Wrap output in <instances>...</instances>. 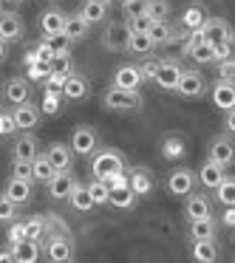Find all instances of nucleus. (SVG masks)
Listing matches in <instances>:
<instances>
[{"label": "nucleus", "mask_w": 235, "mask_h": 263, "mask_svg": "<svg viewBox=\"0 0 235 263\" xmlns=\"http://www.w3.org/2000/svg\"><path fill=\"white\" fill-rule=\"evenodd\" d=\"M91 156H94L91 159V176L94 178H108L114 173L128 170V159L116 147H97Z\"/></svg>", "instance_id": "1"}, {"label": "nucleus", "mask_w": 235, "mask_h": 263, "mask_svg": "<svg viewBox=\"0 0 235 263\" xmlns=\"http://www.w3.org/2000/svg\"><path fill=\"white\" fill-rule=\"evenodd\" d=\"M43 255L48 257L51 263H68L74 260V238L71 232H48L46 243H43Z\"/></svg>", "instance_id": "2"}, {"label": "nucleus", "mask_w": 235, "mask_h": 263, "mask_svg": "<svg viewBox=\"0 0 235 263\" xmlns=\"http://www.w3.org/2000/svg\"><path fill=\"white\" fill-rule=\"evenodd\" d=\"M102 105L114 114H133V110L142 108V97H139V91H119V88L111 85L102 93Z\"/></svg>", "instance_id": "3"}, {"label": "nucleus", "mask_w": 235, "mask_h": 263, "mask_svg": "<svg viewBox=\"0 0 235 263\" xmlns=\"http://www.w3.org/2000/svg\"><path fill=\"white\" fill-rule=\"evenodd\" d=\"M68 147H71V153H74V156H91L94 150L99 147V133H97V127H91V125H77L74 130H71Z\"/></svg>", "instance_id": "4"}, {"label": "nucleus", "mask_w": 235, "mask_h": 263, "mask_svg": "<svg viewBox=\"0 0 235 263\" xmlns=\"http://www.w3.org/2000/svg\"><path fill=\"white\" fill-rule=\"evenodd\" d=\"M204 91H207L204 74L195 71V68H182V77H178L173 93H178V97H184V99H198V97H204Z\"/></svg>", "instance_id": "5"}, {"label": "nucleus", "mask_w": 235, "mask_h": 263, "mask_svg": "<svg viewBox=\"0 0 235 263\" xmlns=\"http://www.w3.org/2000/svg\"><path fill=\"white\" fill-rule=\"evenodd\" d=\"M201 43H210V46H218V43H232V29L224 17H207L198 29Z\"/></svg>", "instance_id": "6"}, {"label": "nucleus", "mask_w": 235, "mask_h": 263, "mask_svg": "<svg viewBox=\"0 0 235 263\" xmlns=\"http://www.w3.org/2000/svg\"><path fill=\"white\" fill-rule=\"evenodd\" d=\"M12 119H14V127L17 130H34L37 125H40L43 114H40V105H34L29 99V102H20L12 108Z\"/></svg>", "instance_id": "7"}, {"label": "nucleus", "mask_w": 235, "mask_h": 263, "mask_svg": "<svg viewBox=\"0 0 235 263\" xmlns=\"http://www.w3.org/2000/svg\"><path fill=\"white\" fill-rule=\"evenodd\" d=\"M195 173L190 170V167H176V170L167 176V193L176 195V198H184L187 193H193L195 187Z\"/></svg>", "instance_id": "8"}, {"label": "nucleus", "mask_w": 235, "mask_h": 263, "mask_svg": "<svg viewBox=\"0 0 235 263\" xmlns=\"http://www.w3.org/2000/svg\"><path fill=\"white\" fill-rule=\"evenodd\" d=\"M125 173H128V187L136 193V198H144V195H150L156 190V178H153V173H150L148 167L136 164V167H131V170H125Z\"/></svg>", "instance_id": "9"}, {"label": "nucleus", "mask_w": 235, "mask_h": 263, "mask_svg": "<svg viewBox=\"0 0 235 263\" xmlns=\"http://www.w3.org/2000/svg\"><path fill=\"white\" fill-rule=\"evenodd\" d=\"M178 77H182V63H178V60H173V57L159 60V68H156L153 82L161 88V91H176Z\"/></svg>", "instance_id": "10"}, {"label": "nucleus", "mask_w": 235, "mask_h": 263, "mask_svg": "<svg viewBox=\"0 0 235 263\" xmlns=\"http://www.w3.org/2000/svg\"><path fill=\"white\" fill-rule=\"evenodd\" d=\"M60 93H63V99H68V102H82V99L91 93V82H88L85 74H77V71H71V74L65 77Z\"/></svg>", "instance_id": "11"}, {"label": "nucleus", "mask_w": 235, "mask_h": 263, "mask_svg": "<svg viewBox=\"0 0 235 263\" xmlns=\"http://www.w3.org/2000/svg\"><path fill=\"white\" fill-rule=\"evenodd\" d=\"M3 99L9 105H20V102H29L31 99V82L26 77H9L3 82Z\"/></svg>", "instance_id": "12"}, {"label": "nucleus", "mask_w": 235, "mask_h": 263, "mask_svg": "<svg viewBox=\"0 0 235 263\" xmlns=\"http://www.w3.org/2000/svg\"><path fill=\"white\" fill-rule=\"evenodd\" d=\"M26 34V23L17 12H0V40L17 43Z\"/></svg>", "instance_id": "13"}, {"label": "nucleus", "mask_w": 235, "mask_h": 263, "mask_svg": "<svg viewBox=\"0 0 235 263\" xmlns=\"http://www.w3.org/2000/svg\"><path fill=\"white\" fill-rule=\"evenodd\" d=\"M159 153L165 161H182L187 156V139L182 133H167L159 144Z\"/></svg>", "instance_id": "14"}, {"label": "nucleus", "mask_w": 235, "mask_h": 263, "mask_svg": "<svg viewBox=\"0 0 235 263\" xmlns=\"http://www.w3.org/2000/svg\"><path fill=\"white\" fill-rule=\"evenodd\" d=\"M114 88H119V91H139L142 88V77H139V68L133 63H125L119 65V68L114 71V82H111Z\"/></svg>", "instance_id": "15"}, {"label": "nucleus", "mask_w": 235, "mask_h": 263, "mask_svg": "<svg viewBox=\"0 0 235 263\" xmlns=\"http://www.w3.org/2000/svg\"><path fill=\"white\" fill-rule=\"evenodd\" d=\"M184 218L187 221H195V218H210L212 215V204L204 193H187L184 195Z\"/></svg>", "instance_id": "16"}, {"label": "nucleus", "mask_w": 235, "mask_h": 263, "mask_svg": "<svg viewBox=\"0 0 235 263\" xmlns=\"http://www.w3.org/2000/svg\"><path fill=\"white\" fill-rule=\"evenodd\" d=\"M31 187H34V181H29V178H9L6 187H3V195H6L9 201H14V204H29L31 201Z\"/></svg>", "instance_id": "17"}, {"label": "nucleus", "mask_w": 235, "mask_h": 263, "mask_svg": "<svg viewBox=\"0 0 235 263\" xmlns=\"http://www.w3.org/2000/svg\"><path fill=\"white\" fill-rule=\"evenodd\" d=\"M128 26L125 23H108L102 31V46L108 48V51H125L128 46Z\"/></svg>", "instance_id": "18"}, {"label": "nucleus", "mask_w": 235, "mask_h": 263, "mask_svg": "<svg viewBox=\"0 0 235 263\" xmlns=\"http://www.w3.org/2000/svg\"><path fill=\"white\" fill-rule=\"evenodd\" d=\"M210 159L218 161L221 167H229L235 161V147H232V139L224 133V136H215L210 142Z\"/></svg>", "instance_id": "19"}, {"label": "nucleus", "mask_w": 235, "mask_h": 263, "mask_svg": "<svg viewBox=\"0 0 235 263\" xmlns=\"http://www.w3.org/2000/svg\"><path fill=\"white\" fill-rule=\"evenodd\" d=\"M46 156H48V161H51V167H54L57 173L71 170V167H74V153H71V147H68L65 142H54V144H48Z\"/></svg>", "instance_id": "20"}, {"label": "nucleus", "mask_w": 235, "mask_h": 263, "mask_svg": "<svg viewBox=\"0 0 235 263\" xmlns=\"http://www.w3.org/2000/svg\"><path fill=\"white\" fill-rule=\"evenodd\" d=\"M212 105L218 110H232L235 108V82H224V80H215L212 82Z\"/></svg>", "instance_id": "21"}, {"label": "nucleus", "mask_w": 235, "mask_h": 263, "mask_svg": "<svg viewBox=\"0 0 235 263\" xmlns=\"http://www.w3.org/2000/svg\"><path fill=\"white\" fill-rule=\"evenodd\" d=\"M224 176H227V167H221L218 161L207 159L204 164L198 167V173H195V181L204 184L207 190H215V187H218V181H221Z\"/></svg>", "instance_id": "22"}, {"label": "nucleus", "mask_w": 235, "mask_h": 263, "mask_svg": "<svg viewBox=\"0 0 235 263\" xmlns=\"http://www.w3.org/2000/svg\"><path fill=\"white\" fill-rule=\"evenodd\" d=\"M65 17L68 14L65 12H60L57 6H51V9H46V12L40 14V31H43V37H51V34H63V26H65Z\"/></svg>", "instance_id": "23"}, {"label": "nucleus", "mask_w": 235, "mask_h": 263, "mask_svg": "<svg viewBox=\"0 0 235 263\" xmlns=\"http://www.w3.org/2000/svg\"><path fill=\"white\" fill-rule=\"evenodd\" d=\"M74 181H77V178L71 176V170L54 173L51 181L46 184V187H48V195H51L54 201H65V198H68V193H71V187H74Z\"/></svg>", "instance_id": "24"}, {"label": "nucleus", "mask_w": 235, "mask_h": 263, "mask_svg": "<svg viewBox=\"0 0 235 263\" xmlns=\"http://www.w3.org/2000/svg\"><path fill=\"white\" fill-rule=\"evenodd\" d=\"M37 153H40V144H37V136H31V130H23V136L14 139V144H12V159H26V161H31Z\"/></svg>", "instance_id": "25"}, {"label": "nucleus", "mask_w": 235, "mask_h": 263, "mask_svg": "<svg viewBox=\"0 0 235 263\" xmlns=\"http://www.w3.org/2000/svg\"><path fill=\"white\" fill-rule=\"evenodd\" d=\"M43 257V246H40V240H20V243H14L12 246V260H17V263H34V260H40Z\"/></svg>", "instance_id": "26"}, {"label": "nucleus", "mask_w": 235, "mask_h": 263, "mask_svg": "<svg viewBox=\"0 0 235 263\" xmlns=\"http://www.w3.org/2000/svg\"><path fill=\"white\" fill-rule=\"evenodd\" d=\"M190 257H193L195 263H215L218 260V243H215V238L193 240V246H190Z\"/></svg>", "instance_id": "27"}, {"label": "nucleus", "mask_w": 235, "mask_h": 263, "mask_svg": "<svg viewBox=\"0 0 235 263\" xmlns=\"http://www.w3.org/2000/svg\"><path fill=\"white\" fill-rule=\"evenodd\" d=\"M148 37H150V43H153V48H159V46H170V43L176 40V29H173V26L167 23V20H156V23H150Z\"/></svg>", "instance_id": "28"}, {"label": "nucleus", "mask_w": 235, "mask_h": 263, "mask_svg": "<svg viewBox=\"0 0 235 263\" xmlns=\"http://www.w3.org/2000/svg\"><path fill=\"white\" fill-rule=\"evenodd\" d=\"M218 227H215V218H195V221H190L187 227V235L190 240H204V238H215Z\"/></svg>", "instance_id": "29"}, {"label": "nucleus", "mask_w": 235, "mask_h": 263, "mask_svg": "<svg viewBox=\"0 0 235 263\" xmlns=\"http://www.w3.org/2000/svg\"><path fill=\"white\" fill-rule=\"evenodd\" d=\"M88 31H91V26L85 23V20L80 17V14H68L65 17V26H63V34L68 37L71 43H80L88 37Z\"/></svg>", "instance_id": "30"}, {"label": "nucleus", "mask_w": 235, "mask_h": 263, "mask_svg": "<svg viewBox=\"0 0 235 263\" xmlns=\"http://www.w3.org/2000/svg\"><path fill=\"white\" fill-rule=\"evenodd\" d=\"M108 204L116 206V210H133V206H136V193H133L128 184H125V187H111Z\"/></svg>", "instance_id": "31"}, {"label": "nucleus", "mask_w": 235, "mask_h": 263, "mask_svg": "<svg viewBox=\"0 0 235 263\" xmlns=\"http://www.w3.org/2000/svg\"><path fill=\"white\" fill-rule=\"evenodd\" d=\"M80 14L82 20H85L88 26L94 23H105L108 20V6H102V3H94V0H82V6H80Z\"/></svg>", "instance_id": "32"}, {"label": "nucleus", "mask_w": 235, "mask_h": 263, "mask_svg": "<svg viewBox=\"0 0 235 263\" xmlns=\"http://www.w3.org/2000/svg\"><path fill=\"white\" fill-rule=\"evenodd\" d=\"M54 173H57V170L51 167V161H48V156H46V153H37L34 159H31V181L48 184Z\"/></svg>", "instance_id": "33"}, {"label": "nucleus", "mask_w": 235, "mask_h": 263, "mask_svg": "<svg viewBox=\"0 0 235 263\" xmlns=\"http://www.w3.org/2000/svg\"><path fill=\"white\" fill-rule=\"evenodd\" d=\"M207 17H210V14H207V9L201 6V3H190L182 12V26L187 31H195V29H201V23H204Z\"/></svg>", "instance_id": "34"}, {"label": "nucleus", "mask_w": 235, "mask_h": 263, "mask_svg": "<svg viewBox=\"0 0 235 263\" xmlns=\"http://www.w3.org/2000/svg\"><path fill=\"white\" fill-rule=\"evenodd\" d=\"M65 201H71V206H74L77 212L94 210V201H91V195H88V187H85V184H80V181H74V187H71V193H68V198H65Z\"/></svg>", "instance_id": "35"}, {"label": "nucleus", "mask_w": 235, "mask_h": 263, "mask_svg": "<svg viewBox=\"0 0 235 263\" xmlns=\"http://www.w3.org/2000/svg\"><path fill=\"white\" fill-rule=\"evenodd\" d=\"M125 51L136 54V57H148V54L153 51V43H150L148 31H142V34L131 31V34H128V46H125Z\"/></svg>", "instance_id": "36"}, {"label": "nucleus", "mask_w": 235, "mask_h": 263, "mask_svg": "<svg viewBox=\"0 0 235 263\" xmlns=\"http://www.w3.org/2000/svg\"><path fill=\"white\" fill-rule=\"evenodd\" d=\"M60 110H63V93L54 91V88H46V91H43V102H40V114L57 116Z\"/></svg>", "instance_id": "37"}, {"label": "nucleus", "mask_w": 235, "mask_h": 263, "mask_svg": "<svg viewBox=\"0 0 235 263\" xmlns=\"http://www.w3.org/2000/svg\"><path fill=\"white\" fill-rule=\"evenodd\" d=\"M215 198L221 206H232L235 204V178L232 176H224L215 187Z\"/></svg>", "instance_id": "38"}, {"label": "nucleus", "mask_w": 235, "mask_h": 263, "mask_svg": "<svg viewBox=\"0 0 235 263\" xmlns=\"http://www.w3.org/2000/svg\"><path fill=\"white\" fill-rule=\"evenodd\" d=\"M184 57H190L193 63H198V65L215 63V60H212V46H210V43H193V46L184 51Z\"/></svg>", "instance_id": "39"}, {"label": "nucleus", "mask_w": 235, "mask_h": 263, "mask_svg": "<svg viewBox=\"0 0 235 263\" xmlns=\"http://www.w3.org/2000/svg\"><path fill=\"white\" fill-rule=\"evenodd\" d=\"M26 238L29 240H43L46 238V215H31L26 218Z\"/></svg>", "instance_id": "40"}, {"label": "nucleus", "mask_w": 235, "mask_h": 263, "mask_svg": "<svg viewBox=\"0 0 235 263\" xmlns=\"http://www.w3.org/2000/svg\"><path fill=\"white\" fill-rule=\"evenodd\" d=\"M88 187V195H91V201H94V206H102V204H108V184L102 181V178H94L91 184H85Z\"/></svg>", "instance_id": "41"}, {"label": "nucleus", "mask_w": 235, "mask_h": 263, "mask_svg": "<svg viewBox=\"0 0 235 263\" xmlns=\"http://www.w3.org/2000/svg\"><path fill=\"white\" fill-rule=\"evenodd\" d=\"M144 14H148L153 23L156 20H167L170 17V0H148V12Z\"/></svg>", "instance_id": "42"}, {"label": "nucleus", "mask_w": 235, "mask_h": 263, "mask_svg": "<svg viewBox=\"0 0 235 263\" xmlns=\"http://www.w3.org/2000/svg\"><path fill=\"white\" fill-rule=\"evenodd\" d=\"M51 71H57V74H71L74 71V60H71V51H57L51 57Z\"/></svg>", "instance_id": "43"}, {"label": "nucleus", "mask_w": 235, "mask_h": 263, "mask_svg": "<svg viewBox=\"0 0 235 263\" xmlns=\"http://www.w3.org/2000/svg\"><path fill=\"white\" fill-rule=\"evenodd\" d=\"M48 74H51V65H48V63H31V65H26V80H29V82H46Z\"/></svg>", "instance_id": "44"}, {"label": "nucleus", "mask_w": 235, "mask_h": 263, "mask_svg": "<svg viewBox=\"0 0 235 263\" xmlns=\"http://www.w3.org/2000/svg\"><path fill=\"white\" fill-rule=\"evenodd\" d=\"M14 218H17V204L0 193V223H12Z\"/></svg>", "instance_id": "45"}, {"label": "nucleus", "mask_w": 235, "mask_h": 263, "mask_svg": "<svg viewBox=\"0 0 235 263\" xmlns=\"http://www.w3.org/2000/svg\"><path fill=\"white\" fill-rule=\"evenodd\" d=\"M122 12H125L128 20L142 17V14L148 12V0H128V3H122Z\"/></svg>", "instance_id": "46"}, {"label": "nucleus", "mask_w": 235, "mask_h": 263, "mask_svg": "<svg viewBox=\"0 0 235 263\" xmlns=\"http://www.w3.org/2000/svg\"><path fill=\"white\" fill-rule=\"evenodd\" d=\"M215 74H218V80H224V82H235V60L229 57V60L215 63Z\"/></svg>", "instance_id": "47"}, {"label": "nucleus", "mask_w": 235, "mask_h": 263, "mask_svg": "<svg viewBox=\"0 0 235 263\" xmlns=\"http://www.w3.org/2000/svg\"><path fill=\"white\" fill-rule=\"evenodd\" d=\"M43 40L48 43V48H51L54 54H57V51H71V46H74L65 34H51V37H43Z\"/></svg>", "instance_id": "48"}, {"label": "nucleus", "mask_w": 235, "mask_h": 263, "mask_svg": "<svg viewBox=\"0 0 235 263\" xmlns=\"http://www.w3.org/2000/svg\"><path fill=\"white\" fill-rule=\"evenodd\" d=\"M139 68V77H142V82H153V77H156V68H159V60H144V63H139L136 65Z\"/></svg>", "instance_id": "49"}, {"label": "nucleus", "mask_w": 235, "mask_h": 263, "mask_svg": "<svg viewBox=\"0 0 235 263\" xmlns=\"http://www.w3.org/2000/svg\"><path fill=\"white\" fill-rule=\"evenodd\" d=\"M12 176H14V178H29V181H31V161L14 159V161H12Z\"/></svg>", "instance_id": "50"}, {"label": "nucleus", "mask_w": 235, "mask_h": 263, "mask_svg": "<svg viewBox=\"0 0 235 263\" xmlns=\"http://www.w3.org/2000/svg\"><path fill=\"white\" fill-rule=\"evenodd\" d=\"M20 240H26V223L23 221H12V227H9V246L20 243Z\"/></svg>", "instance_id": "51"}, {"label": "nucleus", "mask_w": 235, "mask_h": 263, "mask_svg": "<svg viewBox=\"0 0 235 263\" xmlns=\"http://www.w3.org/2000/svg\"><path fill=\"white\" fill-rule=\"evenodd\" d=\"M31 51H34V57L40 60V63H51V57H54V51L48 48L46 40H37L34 46H31Z\"/></svg>", "instance_id": "52"}, {"label": "nucleus", "mask_w": 235, "mask_h": 263, "mask_svg": "<svg viewBox=\"0 0 235 263\" xmlns=\"http://www.w3.org/2000/svg\"><path fill=\"white\" fill-rule=\"evenodd\" d=\"M150 23H153V20L148 17V14H142V17H133V20H128V31H136V34H142V31H148L150 29Z\"/></svg>", "instance_id": "53"}, {"label": "nucleus", "mask_w": 235, "mask_h": 263, "mask_svg": "<svg viewBox=\"0 0 235 263\" xmlns=\"http://www.w3.org/2000/svg\"><path fill=\"white\" fill-rule=\"evenodd\" d=\"M17 127H14V119H12V110H0V136H9V133H14Z\"/></svg>", "instance_id": "54"}, {"label": "nucleus", "mask_w": 235, "mask_h": 263, "mask_svg": "<svg viewBox=\"0 0 235 263\" xmlns=\"http://www.w3.org/2000/svg\"><path fill=\"white\" fill-rule=\"evenodd\" d=\"M229 57H232V43H218V46H212V60L215 63L229 60Z\"/></svg>", "instance_id": "55"}, {"label": "nucleus", "mask_w": 235, "mask_h": 263, "mask_svg": "<svg viewBox=\"0 0 235 263\" xmlns=\"http://www.w3.org/2000/svg\"><path fill=\"white\" fill-rule=\"evenodd\" d=\"M224 133L232 136L235 133V108L232 110H224Z\"/></svg>", "instance_id": "56"}, {"label": "nucleus", "mask_w": 235, "mask_h": 263, "mask_svg": "<svg viewBox=\"0 0 235 263\" xmlns=\"http://www.w3.org/2000/svg\"><path fill=\"white\" fill-rule=\"evenodd\" d=\"M221 223H224V227H235V210H232V206H224Z\"/></svg>", "instance_id": "57"}, {"label": "nucleus", "mask_w": 235, "mask_h": 263, "mask_svg": "<svg viewBox=\"0 0 235 263\" xmlns=\"http://www.w3.org/2000/svg\"><path fill=\"white\" fill-rule=\"evenodd\" d=\"M12 260V246H6V249H0V263Z\"/></svg>", "instance_id": "58"}, {"label": "nucleus", "mask_w": 235, "mask_h": 263, "mask_svg": "<svg viewBox=\"0 0 235 263\" xmlns=\"http://www.w3.org/2000/svg\"><path fill=\"white\" fill-rule=\"evenodd\" d=\"M6 54H9V43H6V40H0V63L6 60Z\"/></svg>", "instance_id": "59"}, {"label": "nucleus", "mask_w": 235, "mask_h": 263, "mask_svg": "<svg viewBox=\"0 0 235 263\" xmlns=\"http://www.w3.org/2000/svg\"><path fill=\"white\" fill-rule=\"evenodd\" d=\"M94 3H102V6H111V0H94Z\"/></svg>", "instance_id": "60"}, {"label": "nucleus", "mask_w": 235, "mask_h": 263, "mask_svg": "<svg viewBox=\"0 0 235 263\" xmlns=\"http://www.w3.org/2000/svg\"><path fill=\"white\" fill-rule=\"evenodd\" d=\"M111 3H128V0H111Z\"/></svg>", "instance_id": "61"}, {"label": "nucleus", "mask_w": 235, "mask_h": 263, "mask_svg": "<svg viewBox=\"0 0 235 263\" xmlns=\"http://www.w3.org/2000/svg\"><path fill=\"white\" fill-rule=\"evenodd\" d=\"M9 3H23V0H9Z\"/></svg>", "instance_id": "62"}, {"label": "nucleus", "mask_w": 235, "mask_h": 263, "mask_svg": "<svg viewBox=\"0 0 235 263\" xmlns=\"http://www.w3.org/2000/svg\"><path fill=\"white\" fill-rule=\"evenodd\" d=\"M0 12H3V9H0Z\"/></svg>", "instance_id": "63"}]
</instances>
